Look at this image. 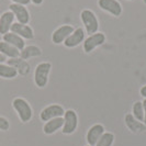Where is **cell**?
<instances>
[{"mask_svg": "<svg viewBox=\"0 0 146 146\" xmlns=\"http://www.w3.org/2000/svg\"><path fill=\"white\" fill-rule=\"evenodd\" d=\"M63 125H64V117H55V119H52L50 121L45 122L43 126V131L45 134L51 135V134H54L56 131L60 130L63 127Z\"/></svg>", "mask_w": 146, "mask_h": 146, "instance_id": "15", "label": "cell"}, {"mask_svg": "<svg viewBox=\"0 0 146 146\" xmlns=\"http://www.w3.org/2000/svg\"><path fill=\"white\" fill-rule=\"evenodd\" d=\"M8 63H9L10 66L15 67L17 70L19 69V73L21 74V75H25V74L29 72V65H28V63L24 59L17 57V58L10 59Z\"/></svg>", "mask_w": 146, "mask_h": 146, "instance_id": "19", "label": "cell"}, {"mask_svg": "<svg viewBox=\"0 0 146 146\" xmlns=\"http://www.w3.org/2000/svg\"><path fill=\"white\" fill-rule=\"evenodd\" d=\"M0 53L3 54L6 57H10V58H17L20 56V51L5 41L0 42Z\"/></svg>", "mask_w": 146, "mask_h": 146, "instance_id": "17", "label": "cell"}, {"mask_svg": "<svg viewBox=\"0 0 146 146\" xmlns=\"http://www.w3.org/2000/svg\"><path fill=\"white\" fill-rule=\"evenodd\" d=\"M12 107L17 111L22 122H29L33 117V111L29 102L23 98H15L12 101Z\"/></svg>", "mask_w": 146, "mask_h": 146, "instance_id": "2", "label": "cell"}, {"mask_svg": "<svg viewBox=\"0 0 146 146\" xmlns=\"http://www.w3.org/2000/svg\"><path fill=\"white\" fill-rule=\"evenodd\" d=\"M139 94H141V96H142V97L145 99V98H146V85H145V86H143V87L139 89Z\"/></svg>", "mask_w": 146, "mask_h": 146, "instance_id": "25", "label": "cell"}, {"mask_svg": "<svg viewBox=\"0 0 146 146\" xmlns=\"http://www.w3.org/2000/svg\"><path fill=\"white\" fill-rule=\"evenodd\" d=\"M106 42V35L101 32H97L92 35H89L84 41V51L85 53H91L100 45H102Z\"/></svg>", "mask_w": 146, "mask_h": 146, "instance_id": "5", "label": "cell"}, {"mask_svg": "<svg viewBox=\"0 0 146 146\" xmlns=\"http://www.w3.org/2000/svg\"><path fill=\"white\" fill-rule=\"evenodd\" d=\"M129 1H133V0H129Z\"/></svg>", "mask_w": 146, "mask_h": 146, "instance_id": "30", "label": "cell"}, {"mask_svg": "<svg viewBox=\"0 0 146 146\" xmlns=\"http://www.w3.org/2000/svg\"><path fill=\"white\" fill-rule=\"evenodd\" d=\"M84 41H85V30L82 28H78L66 38L65 42H64V45L68 48H73V47L78 46Z\"/></svg>", "mask_w": 146, "mask_h": 146, "instance_id": "11", "label": "cell"}, {"mask_svg": "<svg viewBox=\"0 0 146 146\" xmlns=\"http://www.w3.org/2000/svg\"><path fill=\"white\" fill-rule=\"evenodd\" d=\"M51 68L52 64L47 62H43L36 66L34 70V82L38 88H44L47 85Z\"/></svg>", "mask_w": 146, "mask_h": 146, "instance_id": "3", "label": "cell"}, {"mask_svg": "<svg viewBox=\"0 0 146 146\" xmlns=\"http://www.w3.org/2000/svg\"><path fill=\"white\" fill-rule=\"evenodd\" d=\"M75 31V28L70 24H64L56 29L52 34V42L54 44H62L65 42V40Z\"/></svg>", "mask_w": 146, "mask_h": 146, "instance_id": "8", "label": "cell"}, {"mask_svg": "<svg viewBox=\"0 0 146 146\" xmlns=\"http://www.w3.org/2000/svg\"><path fill=\"white\" fill-rule=\"evenodd\" d=\"M87 146H91V145H87Z\"/></svg>", "mask_w": 146, "mask_h": 146, "instance_id": "31", "label": "cell"}, {"mask_svg": "<svg viewBox=\"0 0 146 146\" xmlns=\"http://www.w3.org/2000/svg\"><path fill=\"white\" fill-rule=\"evenodd\" d=\"M65 113V110L62 106L59 104H51L46 108H44L40 114V117L41 120L44 121V122H47L52 119H55V117H63Z\"/></svg>", "mask_w": 146, "mask_h": 146, "instance_id": "7", "label": "cell"}, {"mask_svg": "<svg viewBox=\"0 0 146 146\" xmlns=\"http://www.w3.org/2000/svg\"><path fill=\"white\" fill-rule=\"evenodd\" d=\"M98 6L113 17H120L123 11L122 5L117 0H98Z\"/></svg>", "mask_w": 146, "mask_h": 146, "instance_id": "6", "label": "cell"}, {"mask_svg": "<svg viewBox=\"0 0 146 146\" xmlns=\"http://www.w3.org/2000/svg\"><path fill=\"white\" fill-rule=\"evenodd\" d=\"M80 19L82 24L85 25V31L89 35H92L98 32L99 30V21L98 18L96 17L95 12L91 11L90 9H85L80 13Z\"/></svg>", "mask_w": 146, "mask_h": 146, "instance_id": "1", "label": "cell"}, {"mask_svg": "<svg viewBox=\"0 0 146 146\" xmlns=\"http://www.w3.org/2000/svg\"><path fill=\"white\" fill-rule=\"evenodd\" d=\"M13 21H15V15L10 10L5 11L0 15V34L1 35H5L6 33L10 32Z\"/></svg>", "mask_w": 146, "mask_h": 146, "instance_id": "14", "label": "cell"}, {"mask_svg": "<svg viewBox=\"0 0 146 146\" xmlns=\"http://www.w3.org/2000/svg\"><path fill=\"white\" fill-rule=\"evenodd\" d=\"M2 41L7 42L10 45L15 46V48H18L19 51H22L25 47V42L21 36H19L18 34L12 33V32H8L5 35H2Z\"/></svg>", "mask_w": 146, "mask_h": 146, "instance_id": "16", "label": "cell"}, {"mask_svg": "<svg viewBox=\"0 0 146 146\" xmlns=\"http://www.w3.org/2000/svg\"><path fill=\"white\" fill-rule=\"evenodd\" d=\"M10 127V123L6 117H0V130L1 131H8Z\"/></svg>", "mask_w": 146, "mask_h": 146, "instance_id": "23", "label": "cell"}, {"mask_svg": "<svg viewBox=\"0 0 146 146\" xmlns=\"http://www.w3.org/2000/svg\"><path fill=\"white\" fill-rule=\"evenodd\" d=\"M133 117L136 120L144 123V108H143V102L136 101L133 104Z\"/></svg>", "mask_w": 146, "mask_h": 146, "instance_id": "21", "label": "cell"}, {"mask_svg": "<svg viewBox=\"0 0 146 146\" xmlns=\"http://www.w3.org/2000/svg\"><path fill=\"white\" fill-rule=\"evenodd\" d=\"M104 133V126L102 124H95L92 125L87 132V142L88 145L95 146L97 144V142L100 139V137L102 136V134Z\"/></svg>", "mask_w": 146, "mask_h": 146, "instance_id": "12", "label": "cell"}, {"mask_svg": "<svg viewBox=\"0 0 146 146\" xmlns=\"http://www.w3.org/2000/svg\"><path fill=\"white\" fill-rule=\"evenodd\" d=\"M143 108H144V124L146 125V98L143 100Z\"/></svg>", "mask_w": 146, "mask_h": 146, "instance_id": "26", "label": "cell"}, {"mask_svg": "<svg viewBox=\"0 0 146 146\" xmlns=\"http://www.w3.org/2000/svg\"><path fill=\"white\" fill-rule=\"evenodd\" d=\"M6 59H7V57H6L3 54L0 53V64H3V63L6 62Z\"/></svg>", "mask_w": 146, "mask_h": 146, "instance_id": "28", "label": "cell"}, {"mask_svg": "<svg viewBox=\"0 0 146 146\" xmlns=\"http://www.w3.org/2000/svg\"><path fill=\"white\" fill-rule=\"evenodd\" d=\"M42 54V51L40 47H37L35 45H29L27 47H24L21 52H20V56L22 59H29L31 57H36Z\"/></svg>", "mask_w": 146, "mask_h": 146, "instance_id": "18", "label": "cell"}, {"mask_svg": "<svg viewBox=\"0 0 146 146\" xmlns=\"http://www.w3.org/2000/svg\"><path fill=\"white\" fill-rule=\"evenodd\" d=\"M18 70L15 67L6 64H0V77L5 78V79H12L17 77Z\"/></svg>", "mask_w": 146, "mask_h": 146, "instance_id": "20", "label": "cell"}, {"mask_svg": "<svg viewBox=\"0 0 146 146\" xmlns=\"http://www.w3.org/2000/svg\"><path fill=\"white\" fill-rule=\"evenodd\" d=\"M78 126V117L74 110H67L64 113V125L62 132L64 134H73Z\"/></svg>", "mask_w": 146, "mask_h": 146, "instance_id": "4", "label": "cell"}, {"mask_svg": "<svg viewBox=\"0 0 146 146\" xmlns=\"http://www.w3.org/2000/svg\"><path fill=\"white\" fill-rule=\"evenodd\" d=\"M31 2L34 3V5H36V6H40V5L43 3V0H31Z\"/></svg>", "mask_w": 146, "mask_h": 146, "instance_id": "27", "label": "cell"}, {"mask_svg": "<svg viewBox=\"0 0 146 146\" xmlns=\"http://www.w3.org/2000/svg\"><path fill=\"white\" fill-rule=\"evenodd\" d=\"M9 9L13 13L15 18L18 20L19 23L28 24L30 22V20H31V15H30L29 10L25 8V6L17 5V3H11L9 6Z\"/></svg>", "mask_w": 146, "mask_h": 146, "instance_id": "9", "label": "cell"}, {"mask_svg": "<svg viewBox=\"0 0 146 146\" xmlns=\"http://www.w3.org/2000/svg\"><path fill=\"white\" fill-rule=\"evenodd\" d=\"M124 121H125V124L126 126L129 127V130L135 134H139V133H142L146 130V125L141 122L139 120H136L135 117H133V114L131 113H127L125 114L124 117Z\"/></svg>", "mask_w": 146, "mask_h": 146, "instance_id": "13", "label": "cell"}, {"mask_svg": "<svg viewBox=\"0 0 146 146\" xmlns=\"http://www.w3.org/2000/svg\"><path fill=\"white\" fill-rule=\"evenodd\" d=\"M10 32L18 34L23 40H32L34 37V33H33L32 28L28 24H22V23H19V22H13Z\"/></svg>", "mask_w": 146, "mask_h": 146, "instance_id": "10", "label": "cell"}, {"mask_svg": "<svg viewBox=\"0 0 146 146\" xmlns=\"http://www.w3.org/2000/svg\"><path fill=\"white\" fill-rule=\"evenodd\" d=\"M113 142H114V135L110 132H107V133H103L102 136L97 142L95 146H112Z\"/></svg>", "mask_w": 146, "mask_h": 146, "instance_id": "22", "label": "cell"}, {"mask_svg": "<svg viewBox=\"0 0 146 146\" xmlns=\"http://www.w3.org/2000/svg\"><path fill=\"white\" fill-rule=\"evenodd\" d=\"M143 2H144V3H146V0H143Z\"/></svg>", "mask_w": 146, "mask_h": 146, "instance_id": "29", "label": "cell"}, {"mask_svg": "<svg viewBox=\"0 0 146 146\" xmlns=\"http://www.w3.org/2000/svg\"><path fill=\"white\" fill-rule=\"evenodd\" d=\"M12 3H17V5H22V6H28L31 0H11Z\"/></svg>", "mask_w": 146, "mask_h": 146, "instance_id": "24", "label": "cell"}]
</instances>
